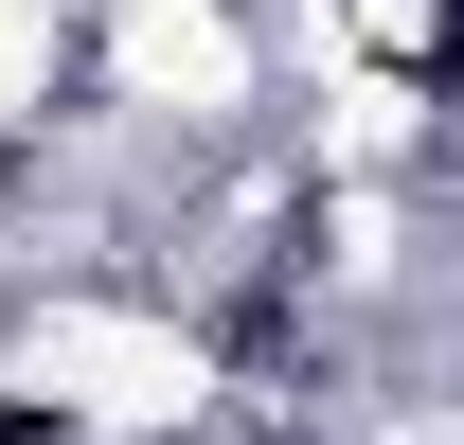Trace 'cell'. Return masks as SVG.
<instances>
[{"label":"cell","mask_w":464,"mask_h":445,"mask_svg":"<svg viewBox=\"0 0 464 445\" xmlns=\"http://www.w3.org/2000/svg\"><path fill=\"white\" fill-rule=\"evenodd\" d=\"M0 445H54V410H18V392H0Z\"/></svg>","instance_id":"1"},{"label":"cell","mask_w":464,"mask_h":445,"mask_svg":"<svg viewBox=\"0 0 464 445\" xmlns=\"http://www.w3.org/2000/svg\"><path fill=\"white\" fill-rule=\"evenodd\" d=\"M0 178H18V161H0Z\"/></svg>","instance_id":"2"}]
</instances>
